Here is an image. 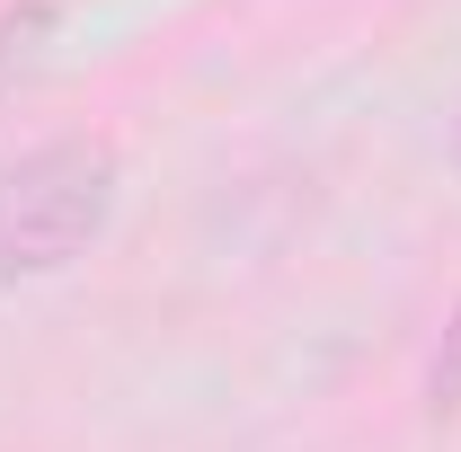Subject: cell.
<instances>
[{"label": "cell", "mask_w": 461, "mask_h": 452, "mask_svg": "<svg viewBox=\"0 0 461 452\" xmlns=\"http://www.w3.org/2000/svg\"><path fill=\"white\" fill-rule=\"evenodd\" d=\"M124 195V160L98 133H62L36 142L27 160L0 169V293L9 284H45L71 258H89L115 222Z\"/></svg>", "instance_id": "obj_1"}, {"label": "cell", "mask_w": 461, "mask_h": 452, "mask_svg": "<svg viewBox=\"0 0 461 452\" xmlns=\"http://www.w3.org/2000/svg\"><path fill=\"white\" fill-rule=\"evenodd\" d=\"M45 36H54V0H18V9H0V80L27 71Z\"/></svg>", "instance_id": "obj_2"}, {"label": "cell", "mask_w": 461, "mask_h": 452, "mask_svg": "<svg viewBox=\"0 0 461 452\" xmlns=\"http://www.w3.org/2000/svg\"><path fill=\"white\" fill-rule=\"evenodd\" d=\"M426 399H435V417H453V408H461V311H453V329H444V346H435Z\"/></svg>", "instance_id": "obj_3"}]
</instances>
